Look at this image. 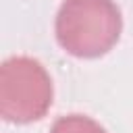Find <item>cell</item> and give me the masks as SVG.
Masks as SVG:
<instances>
[{
  "label": "cell",
  "instance_id": "6da1fadb",
  "mask_svg": "<svg viewBox=\"0 0 133 133\" xmlns=\"http://www.w3.org/2000/svg\"><path fill=\"white\" fill-rule=\"evenodd\" d=\"M123 17L112 0H64L56 12V39L77 58H98L121 37Z\"/></svg>",
  "mask_w": 133,
  "mask_h": 133
},
{
  "label": "cell",
  "instance_id": "3957f363",
  "mask_svg": "<svg viewBox=\"0 0 133 133\" xmlns=\"http://www.w3.org/2000/svg\"><path fill=\"white\" fill-rule=\"evenodd\" d=\"M50 133H106V131L100 123H96L85 114H69L60 116L52 125Z\"/></svg>",
  "mask_w": 133,
  "mask_h": 133
},
{
  "label": "cell",
  "instance_id": "7a4b0ae2",
  "mask_svg": "<svg viewBox=\"0 0 133 133\" xmlns=\"http://www.w3.org/2000/svg\"><path fill=\"white\" fill-rule=\"evenodd\" d=\"M52 106V79L29 56H12L0 66V114L8 123L39 121Z\"/></svg>",
  "mask_w": 133,
  "mask_h": 133
}]
</instances>
